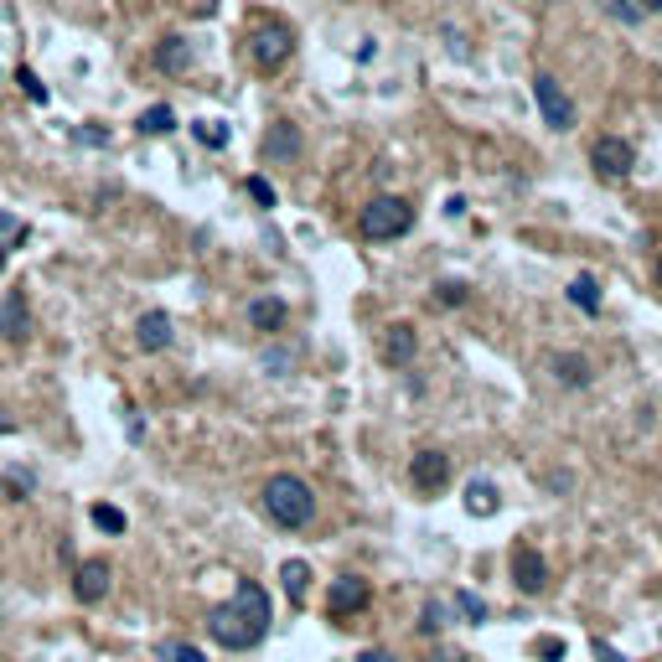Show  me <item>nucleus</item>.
<instances>
[{
  "label": "nucleus",
  "mask_w": 662,
  "mask_h": 662,
  "mask_svg": "<svg viewBox=\"0 0 662 662\" xmlns=\"http://www.w3.org/2000/svg\"><path fill=\"white\" fill-rule=\"evenodd\" d=\"M290 362H295V357H290V352H264V368L274 372V378H280V372H285Z\"/></svg>",
  "instance_id": "72a5a7b5"
},
{
  "label": "nucleus",
  "mask_w": 662,
  "mask_h": 662,
  "mask_svg": "<svg viewBox=\"0 0 662 662\" xmlns=\"http://www.w3.org/2000/svg\"><path fill=\"white\" fill-rule=\"evenodd\" d=\"M248 197L259 207H274V186H269V176H248Z\"/></svg>",
  "instance_id": "2f4dec72"
},
{
  "label": "nucleus",
  "mask_w": 662,
  "mask_h": 662,
  "mask_svg": "<svg viewBox=\"0 0 662 662\" xmlns=\"http://www.w3.org/2000/svg\"><path fill=\"white\" fill-rule=\"evenodd\" d=\"M641 11H662V0H641Z\"/></svg>",
  "instance_id": "58836bf2"
},
{
  "label": "nucleus",
  "mask_w": 662,
  "mask_h": 662,
  "mask_svg": "<svg viewBox=\"0 0 662 662\" xmlns=\"http://www.w3.org/2000/svg\"><path fill=\"white\" fill-rule=\"evenodd\" d=\"M88 517H94V528H99V533H109V538L124 533V513H120V507H109V502H94V507H88Z\"/></svg>",
  "instance_id": "393cba45"
},
{
  "label": "nucleus",
  "mask_w": 662,
  "mask_h": 662,
  "mask_svg": "<svg viewBox=\"0 0 662 662\" xmlns=\"http://www.w3.org/2000/svg\"><path fill=\"white\" fill-rule=\"evenodd\" d=\"M0 244H5V248L26 244V223H21V218H11L5 207H0Z\"/></svg>",
  "instance_id": "c85d7f7f"
},
{
  "label": "nucleus",
  "mask_w": 662,
  "mask_h": 662,
  "mask_svg": "<svg viewBox=\"0 0 662 662\" xmlns=\"http://www.w3.org/2000/svg\"><path fill=\"white\" fill-rule=\"evenodd\" d=\"M357 662H398V658H393V652H383V647H368Z\"/></svg>",
  "instance_id": "c9c22d12"
},
{
  "label": "nucleus",
  "mask_w": 662,
  "mask_h": 662,
  "mask_svg": "<svg viewBox=\"0 0 662 662\" xmlns=\"http://www.w3.org/2000/svg\"><path fill=\"white\" fill-rule=\"evenodd\" d=\"M533 99H538V114H543L549 130H559V135H564V130H575V99L559 88L554 73H538V78H533Z\"/></svg>",
  "instance_id": "39448f33"
},
{
  "label": "nucleus",
  "mask_w": 662,
  "mask_h": 662,
  "mask_svg": "<svg viewBox=\"0 0 662 662\" xmlns=\"http://www.w3.org/2000/svg\"><path fill=\"white\" fill-rule=\"evenodd\" d=\"M259 502H264V513L274 528H285V533H300V528H310L316 523V492H310L306 476L295 471H274L264 481V492H259Z\"/></svg>",
  "instance_id": "f03ea898"
},
{
  "label": "nucleus",
  "mask_w": 662,
  "mask_h": 662,
  "mask_svg": "<svg viewBox=\"0 0 662 662\" xmlns=\"http://www.w3.org/2000/svg\"><path fill=\"white\" fill-rule=\"evenodd\" d=\"M569 300H575L585 316H595L600 310V280L595 274H575V280H569Z\"/></svg>",
  "instance_id": "5701e85b"
},
{
  "label": "nucleus",
  "mask_w": 662,
  "mask_h": 662,
  "mask_svg": "<svg viewBox=\"0 0 662 662\" xmlns=\"http://www.w3.org/2000/svg\"><path fill=\"white\" fill-rule=\"evenodd\" d=\"M0 492L11 497V502H26V497L37 492V476L26 471V466H5L0 471Z\"/></svg>",
  "instance_id": "412c9836"
},
{
  "label": "nucleus",
  "mask_w": 662,
  "mask_h": 662,
  "mask_svg": "<svg viewBox=\"0 0 662 662\" xmlns=\"http://www.w3.org/2000/svg\"><path fill=\"white\" fill-rule=\"evenodd\" d=\"M357 228H362V238H372V244H393V238H404L414 228V207L404 202V197H372L368 207H362V218H357Z\"/></svg>",
  "instance_id": "7ed1b4c3"
},
{
  "label": "nucleus",
  "mask_w": 662,
  "mask_h": 662,
  "mask_svg": "<svg viewBox=\"0 0 662 662\" xmlns=\"http://www.w3.org/2000/svg\"><path fill=\"white\" fill-rule=\"evenodd\" d=\"M207 637L218 641V647H228V652H254V647L269 637V595H264V585L238 579V590L207 611Z\"/></svg>",
  "instance_id": "f257e3e1"
},
{
  "label": "nucleus",
  "mask_w": 662,
  "mask_h": 662,
  "mask_svg": "<svg viewBox=\"0 0 662 662\" xmlns=\"http://www.w3.org/2000/svg\"><path fill=\"white\" fill-rule=\"evenodd\" d=\"M497 507H502V492H497V481H487V476L466 481V513H471V517H497Z\"/></svg>",
  "instance_id": "f3484780"
},
{
  "label": "nucleus",
  "mask_w": 662,
  "mask_h": 662,
  "mask_svg": "<svg viewBox=\"0 0 662 662\" xmlns=\"http://www.w3.org/2000/svg\"><path fill=\"white\" fill-rule=\"evenodd\" d=\"M285 321H290V306L280 295H254L248 300V327L254 331H285Z\"/></svg>",
  "instance_id": "2eb2a0df"
},
{
  "label": "nucleus",
  "mask_w": 662,
  "mask_h": 662,
  "mask_svg": "<svg viewBox=\"0 0 662 662\" xmlns=\"http://www.w3.org/2000/svg\"><path fill=\"white\" fill-rule=\"evenodd\" d=\"M383 362H389V368H409L414 362V352H419V336H414V327L409 321H393L389 331H383Z\"/></svg>",
  "instance_id": "4468645a"
},
{
  "label": "nucleus",
  "mask_w": 662,
  "mask_h": 662,
  "mask_svg": "<svg viewBox=\"0 0 662 662\" xmlns=\"http://www.w3.org/2000/svg\"><path fill=\"white\" fill-rule=\"evenodd\" d=\"M409 481H414V492H425V497L445 492V481H451V455L445 451H419L409 461Z\"/></svg>",
  "instance_id": "9d476101"
},
{
  "label": "nucleus",
  "mask_w": 662,
  "mask_h": 662,
  "mask_svg": "<svg viewBox=\"0 0 662 662\" xmlns=\"http://www.w3.org/2000/svg\"><path fill=\"white\" fill-rule=\"evenodd\" d=\"M192 135H197V145H207V150H223V145H228V124L223 120H197Z\"/></svg>",
  "instance_id": "a878e982"
},
{
  "label": "nucleus",
  "mask_w": 662,
  "mask_h": 662,
  "mask_svg": "<svg viewBox=\"0 0 662 662\" xmlns=\"http://www.w3.org/2000/svg\"><path fill=\"white\" fill-rule=\"evenodd\" d=\"M466 295H471V290L461 285V280H440V285H434V306H466Z\"/></svg>",
  "instance_id": "cd10ccee"
},
{
  "label": "nucleus",
  "mask_w": 662,
  "mask_h": 662,
  "mask_svg": "<svg viewBox=\"0 0 662 662\" xmlns=\"http://www.w3.org/2000/svg\"><path fill=\"white\" fill-rule=\"evenodd\" d=\"M368 600H372V585L362 575H336L331 579V590H327V616H357V611H368Z\"/></svg>",
  "instance_id": "0eeeda50"
},
{
  "label": "nucleus",
  "mask_w": 662,
  "mask_h": 662,
  "mask_svg": "<svg viewBox=\"0 0 662 662\" xmlns=\"http://www.w3.org/2000/svg\"><path fill=\"white\" fill-rule=\"evenodd\" d=\"M513 585L523 595H543L549 590V559L538 554L533 543H517L513 549Z\"/></svg>",
  "instance_id": "6e6552de"
},
{
  "label": "nucleus",
  "mask_w": 662,
  "mask_h": 662,
  "mask_svg": "<svg viewBox=\"0 0 662 662\" xmlns=\"http://www.w3.org/2000/svg\"><path fill=\"white\" fill-rule=\"evenodd\" d=\"M455 611H461V616L471 621V626H481V621H487V600L481 595H471V590H455V600H451Z\"/></svg>",
  "instance_id": "bb28decb"
},
{
  "label": "nucleus",
  "mask_w": 662,
  "mask_h": 662,
  "mask_svg": "<svg viewBox=\"0 0 662 662\" xmlns=\"http://www.w3.org/2000/svg\"><path fill=\"white\" fill-rule=\"evenodd\" d=\"M280 585H285L290 605H300L306 590H310V564H306V559H285V564H280Z\"/></svg>",
  "instance_id": "6ab92c4d"
},
{
  "label": "nucleus",
  "mask_w": 662,
  "mask_h": 662,
  "mask_svg": "<svg viewBox=\"0 0 662 662\" xmlns=\"http://www.w3.org/2000/svg\"><path fill=\"white\" fill-rule=\"evenodd\" d=\"M135 130L150 135V140H156V135H171V130H176V109H171V103H150L140 120H135Z\"/></svg>",
  "instance_id": "aec40b11"
},
{
  "label": "nucleus",
  "mask_w": 662,
  "mask_h": 662,
  "mask_svg": "<svg viewBox=\"0 0 662 662\" xmlns=\"http://www.w3.org/2000/svg\"><path fill=\"white\" fill-rule=\"evenodd\" d=\"M533 652H538L543 662H564V641H559V637H538Z\"/></svg>",
  "instance_id": "473e14b6"
},
{
  "label": "nucleus",
  "mask_w": 662,
  "mask_h": 662,
  "mask_svg": "<svg viewBox=\"0 0 662 662\" xmlns=\"http://www.w3.org/2000/svg\"><path fill=\"white\" fill-rule=\"evenodd\" d=\"M171 342H176V327H171L166 310H145L140 321H135V347L140 352H166Z\"/></svg>",
  "instance_id": "f8f14e48"
},
{
  "label": "nucleus",
  "mask_w": 662,
  "mask_h": 662,
  "mask_svg": "<svg viewBox=\"0 0 662 662\" xmlns=\"http://www.w3.org/2000/svg\"><path fill=\"white\" fill-rule=\"evenodd\" d=\"M290 47H295V31H290L285 21H254L248 26V58H254V67H264V73L285 67Z\"/></svg>",
  "instance_id": "20e7f679"
},
{
  "label": "nucleus",
  "mask_w": 662,
  "mask_h": 662,
  "mask_svg": "<svg viewBox=\"0 0 662 662\" xmlns=\"http://www.w3.org/2000/svg\"><path fill=\"white\" fill-rule=\"evenodd\" d=\"M5 259H11V248H5V244H0V269H5Z\"/></svg>",
  "instance_id": "ea45409f"
},
{
  "label": "nucleus",
  "mask_w": 662,
  "mask_h": 662,
  "mask_svg": "<svg viewBox=\"0 0 662 662\" xmlns=\"http://www.w3.org/2000/svg\"><path fill=\"white\" fill-rule=\"evenodd\" d=\"M658 285H662V259H658Z\"/></svg>",
  "instance_id": "a19ab883"
},
{
  "label": "nucleus",
  "mask_w": 662,
  "mask_h": 662,
  "mask_svg": "<svg viewBox=\"0 0 662 662\" xmlns=\"http://www.w3.org/2000/svg\"><path fill=\"white\" fill-rule=\"evenodd\" d=\"M16 83H21V94H26L31 103H47V83H41L31 67H16Z\"/></svg>",
  "instance_id": "c756f323"
},
{
  "label": "nucleus",
  "mask_w": 662,
  "mask_h": 662,
  "mask_svg": "<svg viewBox=\"0 0 662 662\" xmlns=\"http://www.w3.org/2000/svg\"><path fill=\"white\" fill-rule=\"evenodd\" d=\"M595 662H626V658H621L616 647H605V641H595Z\"/></svg>",
  "instance_id": "f704fd0d"
},
{
  "label": "nucleus",
  "mask_w": 662,
  "mask_h": 662,
  "mask_svg": "<svg viewBox=\"0 0 662 662\" xmlns=\"http://www.w3.org/2000/svg\"><path fill=\"white\" fill-rule=\"evenodd\" d=\"M0 336L11 347H26L31 342V306H26V290H5L0 295Z\"/></svg>",
  "instance_id": "1a4fd4ad"
},
{
  "label": "nucleus",
  "mask_w": 662,
  "mask_h": 662,
  "mask_svg": "<svg viewBox=\"0 0 662 662\" xmlns=\"http://www.w3.org/2000/svg\"><path fill=\"white\" fill-rule=\"evenodd\" d=\"M605 5V16L626 21V26H641V5H631V0H600Z\"/></svg>",
  "instance_id": "7c9ffc66"
},
{
  "label": "nucleus",
  "mask_w": 662,
  "mask_h": 662,
  "mask_svg": "<svg viewBox=\"0 0 662 662\" xmlns=\"http://www.w3.org/2000/svg\"><path fill=\"white\" fill-rule=\"evenodd\" d=\"M590 166H595V176H605V182H626L631 166H637V150H631V140H621V135H600L590 145Z\"/></svg>",
  "instance_id": "423d86ee"
},
{
  "label": "nucleus",
  "mask_w": 662,
  "mask_h": 662,
  "mask_svg": "<svg viewBox=\"0 0 662 662\" xmlns=\"http://www.w3.org/2000/svg\"><path fill=\"white\" fill-rule=\"evenodd\" d=\"M0 434H16V414L5 409V404H0Z\"/></svg>",
  "instance_id": "e433bc0d"
},
{
  "label": "nucleus",
  "mask_w": 662,
  "mask_h": 662,
  "mask_svg": "<svg viewBox=\"0 0 662 662\" xmlns=\"http://www.w3.org/2000/svg\"><path fill=\"white\" fill-rule=\"evenodd\" d=\"M295 156H300V130L290 120H274L264 135V166H290Z\"/></svg>",
  "instance_id": "ddd939ff"
},
{
  "label": "nucleus",
  "mask_w": 662,
  "mask_h": 662,
  "mask_svg": "<svg viewBox=\"0 0 662 662\" xmlns=\"http://www.w3.org/2000/svg\"><path fill=\"white\" fill-rule=\"evenodd\" d=\"M156 67H161V73H192V41L166 37L161 47H156Z\"/></svg>",
  "instance_id": "a211bd4d"
},
{
  "label": "nucleus",
  "mask_w": 662,
  "mask_h": 662,
  "mask_svg": "<svg viewBox=\"0 0 662 662\" xmlns=\"http://www.w3.org/2000/svg\"><path fill=\"white\" fill-rule=\"evenodd\" d=\"M554 378L564 389H590V357H579V352H554Z\"/></svg>",
  "instance_id": "dca6fc26"
},
{
  "label": "nucleus",
  "mask_w": 662,
  "mask_h": 662,
  "mask_svg": "<svg viewBox=\"0 0 662 662\" xmlns=\"http://www.w3.org/2000/svg\"><path fill=\"white\" fill-rule=\"evenodd\" d=\"M156 652H161V662H207L202 647H192V641H182V637H166Z\"/></svg>",
  "instance_id": "b1692460"
},
{
  "label": "nucleus",
  "mask_w": 662,
  "mask_h": 662,
  "mask_svg": "<svg viewBox=\"0 0 662 662\" xmlns=\"http://www.w3.org/2000/svg\"><path fill=\"white\" fill-rule=\"evenodd\" d=\"M109 585H114V564L109 559H83L78 569H73V595L83 605H99L109 595Z\"/></svg>",
  "instance_id": "9b49d317"
},
{
  "label": "nucleus",
  "mask_w": 662,
  "mask_h": 662,
  "mask_svg": "<svg viewBox=\"0 0 662 662\" xmlns=\"http://www.w3.org/2000/svg\"><path fill=\"white\" fill-rule=\"evenodd\" d=\"M430 662H466V652H434Z\"/></svg>",
  "instance_id": "4c0bfd02"
},
{
  "label": "nucleus",
  "mask_w": 662,
  "mask_h": 662,
  "mask_svg": "<svg viewBox=\"0 0 662 662\" xmlns=\"http://www.w3.org/2000/svg\"><path fill=\"white\" fill-rule=\"evenodd\" d=\"M451 616H455L451 600H425V611H419V631H425V637H440V631L451 626Z\"/></svg>",
  "instance_id": "4be33fe9"
}]
</instances>
